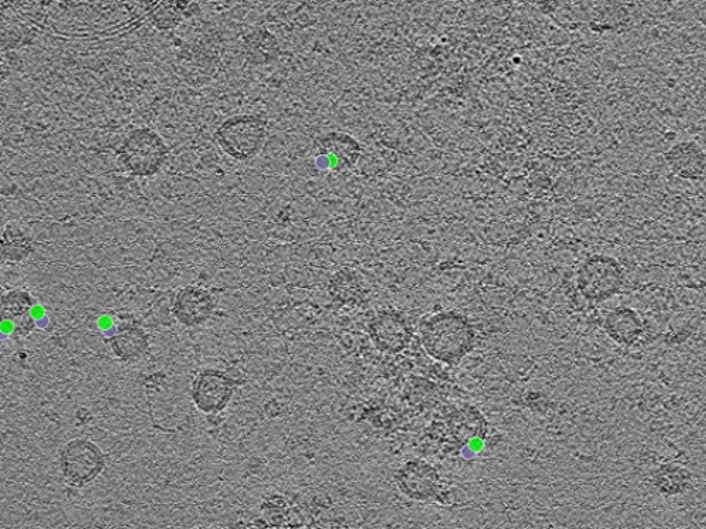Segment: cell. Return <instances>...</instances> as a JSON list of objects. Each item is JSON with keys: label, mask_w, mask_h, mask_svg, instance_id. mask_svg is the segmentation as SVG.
Segmentation results:
<instances>
[{"label": "cell", "mask_w": 706, "mask_h": 529, "mask_svg": "<svg viewBox=\"0 0 706 529\" xmlns=\"http://www.w3.org/2000/svg\"><path fill=\"white\" fill-rule=\"evenodd\" d=\"M422 345L433 359L454 363L471 352L475 345V330L458 313H439L422 328Z\"/></svg>", "instance_id": "cell-1"}, {"label": "cell", "mask_w": 706, "mask_h": 529, "mask_svg": "<svg viewBox=\"0 0 706 529\" xmlns=\"http://www.w3.org/2000/svg\"><path fill=\"white\" fill-rule=\"evenodd\" d=\"M218 145L236 160L254 158L267 140V123L253 115L234 116L217 129Z\"/></svg>", "instance_id": "cell-2"}, {"label": "cell", "mask_w": 706, "mask_h": 529, "mask_svg": "<svg viewBox=\"0 0 706 529\" xmlns=\"http://www.w3.org/2000/svg\"><path fill=\"white\" fill-rule=\"evenodd\" d=\"M166 156L165 141L155 131L141 129L133 131L123 142L119 162L137 177H152L165 163Z\"/></svg>", "instance_id": "cell-3"}, {"label": "cell", "mask_w": 706, "mask_h": 529, "mask_svg": "<svg viewBox=\"0 0 706 529\" xmlns=\"http://www.w3.org/2000/svg\"><path fill=\"white\" fill-rule=\"evenodd\" d=\"M103 450L86 439H75L65 444L60 452V469L65 481L72 487H86L104 472Z\"/></svg>", "instance_id": "cell-4"}, {"label": "cell", "mask_w": 706, "mask_h": 529, "mask_svg": "<svg viewBox=\"0 0 706 529\" xmlns=\"http://www.w3.org/2000/svg\"><path fill=\"white\" fill-rule=\"evenodd\" d=\"M622 269L615 259L596 255L589 258L577 273V287L585 298L604 301L622 286Z\"/></svg>", "instance_id": "cell-5"}, {"label": "cell", "mask_w": 706, "mask_h": 529, "mask_svg": "<svg viewBox=\"0 0 706 529\" xmlns=\"http://www.w3.org/2000/svg\"><path fill=\"white\" fill-rule=\"evenodd\" d=\"M236 389V382L227 372L209 368L200 372L192 385V400L203 414H220L227 408Z\"/></svg>", "instance_id": "cell-6"}, {"label": "cell", "mask_w": 706, "mask_h": 529, "mask_svg": "<svg viewBox=\"0 0 706 529\" xmlns=\"http://www.w3.org/2000/svg\"><path fill=\"white\" fill-rule=\"evenodd\" d=\"M399 490L414 501H428L438 494L440 479L438 470L424 461H410L396 472Z\"/></svg>", "instance_id": "cell-7"}, {"label": "cell", "mask_w": 706, "mask_h": 529, "mask_svg": "<svg viewBox=\"0 0 706 529\" xmlns=\"http://www.w3.org/2000/svg\"><path fill=\"white\" fill-rule=\"evenodd\" d=\"M369 334L381 352L398 353L410 342V328L405 317L395 310H384L371 320Z\"/></svg>", "instance_id": "cell-8"}, {"label": "cell", "mask_w": 706, "mask_h": 529, "mask_svg": "<svg viewBox=\"0 0 706 529\" xmlns=\"http://www.w3.org/2000/svg\"><path fill=\"white\" fill-rule=\"evenodd\" d=\"M214 299L202 287L183 288L173 305L174 317L185 327H199L213 315Z\"/></svg>", "instance_id": "cell-9"}, {"label": "cell", "mask_w": 706, "mask_h": 529, "mask_svg": "<svg viewBox=\"0 0 706 529\" xmlns=\"http://www.w3.org/2000/svg\"><path fill=\"white\" fill-rule=\"evenodd\" d=\"M669 169L684 180H698L704 175L705 153L695 142H679L665 155Z\"/></svg>", "instance_id": "cell-10"}, {"label": "cell", "mask_w": 706, "mask_h": 529, "mask_svg": "<svg viewBox=\"0 0 706 529\" xmlns=\"http://www.w3.org/2000/svg\"><path fill=\"white\" fill-rule=\"evenodd\" d=\"M108 346L119 360L130 363L147 355L149 338L140 328L125 327L108 339Z\"/></svg>", "instance_id": "cell-11"}, {"label": "cell", "mask_w": 706, "mask_h": 529, "mask_svg": "<svg viewBox=\"0 0 706 529\" xmlns=\"http://www.w3.org/2000/svg\"><path fill=\"white\" fill-rule=\"evenodd\" d=\"M604 330L615 341L621 344H632L642 334L643 323L635 310L617 308L607 313L604 319Z\"/></svg>", "instance_id": "cell-12"}, {"label": "cell", "mask_w": 706, "mask_h": 529, "mask_svg": "<svg viewBox=\"0 0 706 529\" xmlns=\"http://www.w3.org/2000/svg\"><path fill=\"white\" fill-rule=\"evenodd\" d=\"M486 428V422L482 415L473 408H465V410L457 411L451 415L447 422V433L450 439L456 444H467L471 440L478 439L482 436Z\"/></svg>", "instance_id": "cell-13"}, {"label": "cell", "mask_w": 706, "mask_h": 529, "mask_svg": "<svg viewBox=\"0 0 706 529\" xmlns=\"http://www.w3.org/2000/svg\"><path fill=\"white\" fill-rule=\"evenodd\" d=\"M320 147L341 167L353 166L360 156L358 141L345 134H331L320 142Z\"/></svg>", "instance_id": "cell-14"}, {"label": "cell", "mask_w": 706, "mask_h": 529, "mask_svg": "<svg viewBox=\"0 0 706 529\" xmlns=\"http://www.w3.org/2000/svg\"><path fill=\"white\" fill-rule=\"evenodd\" d=\"M34 253L31 239L25 236L20 229L6 228L2 237V257L3 261L21 262Z\"/></svg>", "instance_id": "cell-15"}, {"label": "cell", "mask_w": 706, "mask_h": 529, "mask_svg": "<svg viewBox=\"0 0 706 529\" xmlns=\"http://www.w3.org/2000/svg\"><path fill=\"white\" fill-rule=\"evenodd\" d=\"M34 305V298L27 291H9L2 298V310H0L2 319L16 324L18 321L25 319V317L31 316V310Z\"/></svg>", "instance_id": "cell-16"}, {"label": "cell", "mask_w": 706, "mask_h": 529, "mask_svg": "<svg viewBox=\"0 0 706 529\" xmlns=\"http://www.w3.org/2000/svg\"><path fill=\"white\" fill-rule=\"evenodd\" d=\"M363 280L356 272L340 271L330 282V295L340 302L355 301L363 294Z\"/></svg>", "instance_id": "cell-17"}, {"label": "cell", "mask_w": 706, "mask_h": 529, "mask_svg": "<svg viewBox=\"0 0 706 529\" xmlns=\"http://www.w3.org/2000/svg\"><path fill=\"white\" fill-rule=\"evenodd\" d=\"M180 12L177 3H160L154 12L155 24L162 29L176 27L180 21Z\"/></svg>", "instance_id": "cell-18"}]
</instances>
